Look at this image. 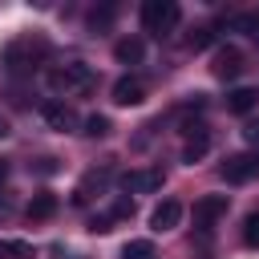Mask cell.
Returning <instances> with one entry per match:
<instances>
[{
    "label": "cell",
    "instance_id": "1",
    "mask_svg": "<svg viewBox=\"0 0 259 259\" xmlns=\"http://www.w3.org/2000/svg\"><path fill=\"white\" fill-rule=\"evenodd\" d=\"M49 57V40L45 36H16V40H8L4 49H0V65L8 69V73H32L40 61Z\"/></svg>",
    "mask_w": 259,
    "mask_h": 259
},
{
    "label": "cell",
    "instance_id": "2",
    "mask_svg": "<svg viewBox=\"0 0 259 259\" xmlns=\"http://www.w3.org/2000/svg\"><path fill=\"white\" fill-rule=\"evenodd\" d=\"M93 85H97V73L85 61H69V65L49 69V89L53 93H89Z\"/></svg>",
    "mask_w": 259,
    "mask_h": 259
},
{
    "label": "cell",
    "instance_id": "3",
    "mask_svg": "<svg viewBox=\"0 0 259 259\" xmlns=\"http://www.w3.org/2000/svg\"><path fill=\"white\" fill-rule=\"evenodd\" d=\"M138 16H142V28H146V32L166 36V32H170V28L182 20V8H178L174 0H146Z\"/></svg>",
    "mask_w": 259,
    "mask_h": 259
},
{
    "label": "cell",
    "instance_id": "4",
    "mask_svg": "<svg viewBox=\"0 0 259 259\" xmlns=\"http://www.w3.org/2000/svg\"><path fill=\"white\" fill-rule=\"evenodd\" d=\"M40 117H45V125L57 130V134L77 130V113H73V105L61 101V97H45V101H40Z\"/></svg>",
    "mask_w": 259,
    "mask_h": 259
},
{
    "label": "cell",
    "instance_id": "5",
    "mask_svg": "<svg viewBox=\"0 0 259 259\" xmlns=\"http://www.w3.org/2000/svg\"><path fill=\"white\" fill-rule=\"evenodd\" d=\"M162 182H166V174L158 166H150V170H125L117 178V186L125 194H154V190H162Z\"/></svg>",
    "mask_w": 259,
    "mask_h": 259
},
{
    "label": "cell",
    "instance_id": "6",
    "mask_svg": "<svg viewBox=\"0 0 259 259\" xmlns=\"http://www.w3.org/2000/svg\"><path fill=\"white\" fill-rule=\"evenodd\" d=\"M219 174H223L231 186H243V182L259 178V154H231V158L219 166Z\"/></svg>",
    "mask_w": 259,
    "mask_h": 259
},
{
    "label": "cell",
    "instance_id": "7",
    "mask_svg": "<svg viewBox=\"0 0 259 259\" xmlns=\"http://www.w3.org/2000/svg\"><path fill=\"white\" fill-rule=\"evenodd\" d=\"M227 206H231L227 194H202V198L194 202V227H198V231H210V227L227 214Z\"/></svg>",
    "mask_w": 259,
    "mask_h": 259
},
{
    "label": "cell",
    "instance_id": "8",
    "mask_svg": "<svg viewBox=\"0 0 259 259\" xmlns=\"http://www.w3.org/2000/svg\"><path fill=\"white\" fill-rule=\"evenodd\" d=\"M210 73H214L219 81H235V77L243 73V53H239V49H231V45H223V49H214V61H210Z\"/></svg>",
    "mask_w": 259,
    "mask_h": 259
},
{
    "label": "cell",
    "instance_id": "9",
    "mask_svg": "<svg viewBox=\"0 0 259 259\" xmlns=\"http://www.w3.org/2000/svg\"><path fill=\"white\" fill-rule=\"evenodd\" d=\"M182 223V202L178 198H162L154 210H150V227L154 231H174Z\"/></svg>",
    "mask_w": 259,
    "mask_h": 259
},
{
    "label": "cell",
    "instance_id": "10",
    "mask_svg": "<svg viewBox=\"0 0 259 259\" xmlns=\"http://www.w3.org/2000/svg\"><path fill=\"white\" fill-rule=\"evenodd\" d=\"M113 101L117 105H142L146 101V81L142 77H117L113 81Z\"/></svg>",
    "mask_w": 259,
    "mask_h": 259
},
{
    "label": "cell",
    "instance_id": "11",
    "mask_svg": "<svg viewBox=\"0 0 259 259\" xmlns=\"http://www.w3.org/2000/svg\"><path fill=\"white\" fill-rule=\"evenodd\" d=\"M113 57H117L121 65H142V57H146V45H142L138 36H125V40H117V45H113Z\"/></svg>",
    "mask_w": 259,
    "mask_h": 259
},
{
    "label": "cell",
    "instance_id": "12",
    "mask_svg": "<svg viewBox=\"0 0 259 259\" xmlns=\"http://www.w3.org/2000/svg\"><path fill=\"white\" fill-rule=\"evenodd\" d=\"M255 105H259V89H247L243 85V89H231L227 93V109L231 113H251Z\"/></svg>",
    "mask_w": 259,
    "mask_h": 259
},
{
    "label": "cell",
    "instance_id": "13",
    "mask_svg": "<svg viewBox=\"0 0 259 259\" xmlns=\"http://www.w3.org/2000/svg\"><path fill=\"white\" fill-rule=\"evenodd\" d=\"M53 214H57V194H49V190L32 194V202H28V219L40 223V219H53Z\"/></svg>",
    "mask_w": 259,
    "mask_h": 259
},
{
    "label": "cell",
    "instance_id": "14",
    "mask_svg": "<svg viewBox=\"0 0 259 259\" xmlns=\"http://www.w3.org/2000/svg\"><path fill=\"white\" fill-rule=\"evenodd\" d=\"M206 150H210V134H194V138H186V146H182V162H202L206 158Z\"/></svg>",
    "mask_w": 259,
    "mask_h": 259
},
{
    "label": "cell",
    "instance_id": "15",
    "mask_svg": "<svg viewBox=\"0 0 259 259\" xmlns=\"http://www.w3.org/2000/svg\"><path fill=\"white\" fill-rule=\"evenodd\" d=\"M32 243L24 239H0V259H32Z\"/></svg>",
    "mask_w": 259,
    "mask_h": 259
},
{
    "label": "cell",
    "instance_id": "16",
    "mask_svg": "<svg viewBox=\"0 0 259 259\" xmlns=\"http://www.w3.org/2000/svg\"><path fill=\"white\" fill-rule=\"evenodd\" d=\"M121 259H158V251H154L150 239H130V243L121 247Z\"/></svg>",
    "mask_w": 259,
    "mask_h": 259
},
{
    "label": "cell",
    "instance_id": "17",
    "mask_svg": "<svg viewBox=\"0 0 259 259\" xmlns=\"http://www.w3.org/2000/svg\"><path fill=\"white\" fill-rule=\"evenodd\" d=\"M113 16H117V4H101V8L89 12V28H93V32H105V28L113 24Z\"/></svg>",
    "mask_w": 259,
    "mask_h": 259
},
{
    "label": "cell",
    "instance_id": "18",
    "mask_svg": "<svg viewBox=\"0 0 259 259\" xmlns=\"http://www.w3.org/2000/svg\"><path fill=\"white\" fill-rule=\"evenodd\" d=\"M231 28H235V32H247L251 40H259V12H239V16H231Z\"/></svg>",
    "mask_w": 259,
    "mask_h": 259
},
{
    "label": "cell",
    "instance_id": "19",
    "mask_svg": "<svg viewBox=\"0 0 259 259\" xmlns=\"http://www.w3.org/2000/svg\"><path fill=\"white\" fill-rule=\"evenodd\" d=\"M81 125H85V130H81V134H85V138H105V134H109V130H113V125H109V117H105V113H89V117H85V121H81Z\"/></svg>",
    "mask_w": 259,
    "mask_h": 259
},
{
    "label": "cell",
    "instance_id": "20",
    "mask_svg": "<svg viewBox=\"0 0 259 259\" xmlns=\"http://www.w3.org/2000/svg\"><path fill=\"white\" fill-rule=\"evenodd\" d=\"M243 243H247V247H259V210H251V214L243 219Z\"/></svg>",
    "mask_w": 259,
    "mask_h": 259
},
{
    "label": "cell",
    "instance_id": "21",
    "mask_svg": "<svg viewBox=\"0 0 259 259\" xmlns=\"http://www.w3.org/2000/svg\"><path fill=\"white\" fill-rule=\"evenodd\" d=\"M210 45H214V32H210V28H194V32H190V49H194V53H198V49H210Z\"/></svg>",
    "mask_w": 259,
    "mask_h": 259
},
{
    "label": "cell",
    "instance_id": "22",
    "mask_svg": "<svg viewBox=\"0 0 259 259\" xmlns=\"http://www.w3.org/2000/svg\"><path fill=\"white\" fill-rule=\"evenodd\" d=\"M109 219H113V223H117V219H134V202H130V198H117L113 210H109Z\"/></svg>",
    "mask_w": 259,
    "mask_h": 259
},
{
    "label": "cell",
    "instance_id": "23",
    "mask_svg": "<svg viewBox=\"0 0 259 259\" xmlns=\"http://www.w3.org/2000/svg\"><path fill=\"white\" fill-rule=\"evenodd\" d=\"M89 231H93V235H105V231H113V219H109V214H93V219H89Z\"/></svg>",
    "mask_w": 259,
    "mask_h": 259
},
{
    "label": "cell",
    "instance_id": "24",
    "mask_svg": "<svg viewBox=\"0 0 259 259\" xmlns=\"http://www.w3.org/2000/svg\"><path fill=\"white\" fill-rule=\"evenodd\" d=\"M32 170H36V174H45V178H49V174H57V170H61V166H57V158H40V162H32Z\"/></svg>",
    "mask_w": 259,
    "mask_h": 259
},
{
    "label": "cell",
    "instance_id": "25",
    "mask_svg": "<svg viewBox=\"0 0 259 259\" xmlns=\"http://www.w3.org/2000/svg\"><path fill=\"white\" fill-rule=\"evenodd\" d=\"M243 138H247V142H251V146H259V117H255V121H247V125H243Z\"/></svg>",
    "mask_w": 259,
    "mask_h": 259
},
{
    "label": "cell",
    "instance_id": "26",
    "mask_svg": "<svg viewBox=\"0 0 259 259\" xmlns=\"http://www.w3.org/2000/svg\"><path fill=\"white\" fill-rule=\"evenodd\" d=\"M4 182H8V162L0 158V186H4Z\"/></svg>",
    "mask_w": 259,
    "mask_h": 259
},
{
    "label": "cell",
    "instance_id": "27",
    "mask_svg": "<svg viewBox=\"0 0 259 259\" xmlns=\"http://www.w3.org/2000/svg\"><path fill=\"white\" fill-rule=\"evenodd\" d=\"M4 134H8V121H4V113H0V138H4Z\"/></svg>",
    "mask_w": 259,
    "mask_h": 259
}]
</instances>
